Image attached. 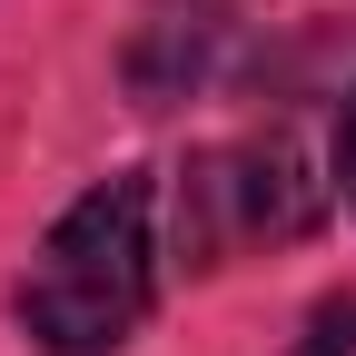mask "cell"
I'll use <instances>...</instances> for the list:
<instances>
[{"label": "cell", "instance_id": "obj_4", "mask_svg": "<svg viewBox=\"0 0 356 356\" xmlns=\"http://www.w3.org/2000/svg\"><path fill=\"white\" fill-rule=\"evenodd\" d=\"M287 356H356V297H327L317 317H307V337Z\"/></svg>", "mask_w": 356, "mask_h": 356}, {"label": "cell", "instance_id": "obj_1", "mask_svg": "<svg viewBox=\"0 0 356 356\" xmlns=\"http://www.w3.org/2000/svg\"><path fill=\"white\" fill-rule=\"evenodd\" d=\"M159 307V188L139 168L79 188L20 277V327L40 356H119Z\"/></svg>", "mask_w": 356, "mask_h": 356}, {"label": "cell", "instance_id": "obj_2", "mask_svg": "<svg viewBox=\"0 0 356 356\" xmlns=\"http://www.w3.org/2000/svg\"><path fill=\"white\" fill-rule=\"evenodd\" d=\"M317 218H327V188L287 139H228L178 168V257L188 267H238L257 248L307 238Z\"/></svg>", "mask_w": 356, "mask_h": 356}, {"label": "cell", "instance_id": "obj_3", "mask_svg": "<svg viewBox=\"0 0 356 356\" xmlns=\"http://www.w3.org/2000/svg\"><path fill=\"white\" fill-rule=\"evenodd\" d=\"M218 50H228V0H149L139 40H129V89H139V109L188 99L218 70Z\"/></svg>", "mask_w": 356, "mask_h": 356}, {"label": "cell", "instance_id": "obj_5", "mask_svg": "<svg viewBox=\"0 0 356 356\" xmlns=\"http://www.w3.org/2000/svg\"><path fill=\"white\" fill-rule=\"evenodd\" d=\"M337 178H346V198H356V99H346V129H337Z\"/></svg>", "mask_w": 356, "mask_h": 356}]
</instances>
